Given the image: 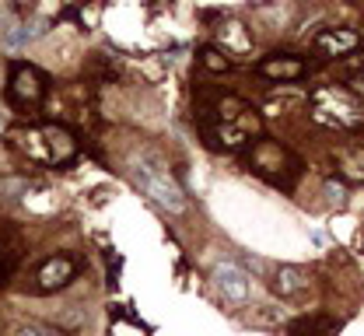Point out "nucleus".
Masks as SVG:
<instances>
[{
	"mask_svg": "<svg viewBox=\"0 0 364 336\" xmlns=\"http://www.w3.org/2000/svg\"><path fill=\"white\" fill-rule=\"evenodd\" d=\"M245 161H249V168H252L256 175H263L267 183L280 186V190H291V186L298 183V175H301V161L284 144L270 141V137L252 141L249 151H245Z\"/></svg>",
	"mask_w": 364,
	"mask_h": 336,
	"instance_id": "f257e3e1",
	"label": "nucleus"
},
{
	"mask_svg": "<svg viewBox=\"0 0 364 336\" xmlns=\"http://www.w3.org/2000/svg\"><path fill=\"white\" fill-rule=\"evenodd\" d=\"M130 179H134L136 186H140V193H144L147 200H154L161 210H168V214L189 210V196L182 193V186L154 158H136L134 165H130Z\"/></svg>",
	"mask_w": 364,
	"mask_h": 336,
	"instance_id": "f03ea898",
	"label": "nucleus"
},
{
	"mask_svg": "<svg viewBox=\"0 0 364 336\" xmlns=\"http://www.w3.org/2000/svg\"><path fill=\"white\" fill-rule=\"evenodd\" d=\"M11 144L18 147L21 154H28L32 161H39V165H63L74 154V137L63 126H53V123L18 130L11 137Z\"/></svg>",
	"mask_w": 364,
	"mask_h": 336,
	"instance_id": "7ed1b4c3",
	"label": "nucleus"
},
{
	"mask_svg": "<svg viewBox=\"0 0 364 336\" xmlns=\"http://www.w3.org/2000/svg\"><path fill=\"white\" fill-rule=\"evenodd\" d=\"M46 88H49V77L36 63L28 60H11L7 67V102L21 112H32L39 109L46 98Z\"/></svg>",
	"mask_w": 364,
	"mask_h": 336,
	"instance_id": "20e7f679",
	"label": "nucleus"
},
{
	"mask_svg": "<svg viewBox=\"0 0 364 336\" xmlns=\"http://www.w3.org/2000/svg\"><path fill=\"white\" fill-rule=\"evenodd\" d=\"M316 119L326 126L347 130L361 119V105L347 88H322V92H316Z\"/></svg>",
	"mask_w": 364,
	"mask_h": 336,
	"instance_id": "39448f33",
	"label": "nucleus"
},
{
	"mask_svg": "<svg viewBox=\"0 0 364 336\" xmlns=\"http://www.w3.org/2000/svg\"><path fill=\"white\" fill-rule=\"evenodd\" d=\"M210 281H214V288L221 291V294H225V301H231V305L249 301V291H252V284H249V273H245V270H238V263H228V259L214 263Z\"/></svg>",
	"mask_w": 364,
	"mask_h": 336,
	"instance_id": "423d86ee",
	"label": "nucleus"
},
{
	"mask_svg": "<svg viewBox=\"0 0 364 336\" xmlns=\"http://www.w3.org/2000/svg\"><path fill=\"white\" fill-rule=\"evenodd\" d=\"M256 74L267 81H277V85H287V81H298L309 74V60L291 56V53H277V56H267L263 63H256Z\"/></svg>",
	"mask_w": 364,
	"mask_h": 336,
	"instance_id": "0eeeda50",
	"label": "nucleus"
},
{
	"mask_svg": "<svg viewBox=\"0 0 364 336\" xmlns=\"http://www.w3.org/2000/svg\"><path fill=\"white\" fill-rule=\"evenodd\" d=\"M74 273H77V263H74L67 252H56V256H49L43 266H39L36 281H39V291L53 294V291L67 288V284L74 281Z\"/></svg>",
	"mask_w": 364,
	"mask_h": 336,
	"instance_id": "6e6552de",
	"label": "nucleus"
},
{
	"mask_svg": "<svg viewBox=\"0 0 364 336\" xmlns=\"http://www.w3.org/2000/svg\"><path fill=\"white\" fill-rule=\"evenodd\" d=\"M364 36L358 28H326V32H318L316 36V49L322 56H350L354 49H361Z\"/></svg>",
	"mask_w": 364,
	"mask_h": 336,
	"instance_id": "1a4fd4ad",
	"label": "nucleus"
},
{
	"mask_svg": "<svg viewBox=\"0 0 364 336\" xmlns=\"http://www.w3.org/2000/svg\"><path fill=\"white\" fill-rule=\"evenodd\" d=\"M270 288H273V294H280V298H294V294L312 291V281H309V273H305L301 266H277Z\"/></svg>",
	"mask_w": 364,
	"mask_h": 336,
	"instance_id": "9d476101",
	"label": "nucleus"
},
{
	"mask_svg": "<svg viewBox=\"0 0 364 336\" xmlns=\"http://www.w3.org/2000/svg\"><path fill=\"white\" fill-rule=\"evenodd\" d=\"M333 330H340V323L329 319V315H305V319H294L287 326L291 336H326V333H333Z\"/></svg>",
	"mask_w": 364,
	"mask_h": 336,
	"instance_id": "9b49d317",
	"label": "nucleus"
},
{
	"mask_svg": "<svg viewBox=\"0 0 364 336\" xmlns=\"http://www.w3.org/2000/svg\"><path fill=\"white\" fill-rule=\"evenodd\" d=\"M218 43H225L228 53H249V49H252V36H249L245 25H238V21H221Z\"/></svg>",
	"mask_w": 364,
	"mask_h": 336,
	"instance_id": "f8f14e48",
	"label": "nucleus"
},
{
	"mask_svg": "<svg viewBox=\"0 0 364 336\" xmlns=\"http://www.w3.org/2000/svg\"><path fill=\"white\" fill-rule=\"evenodd\" d=\"M200 63H203L210 74H228V70L235 67V60H231L228 53H221L218 46H203L200 49Z\"/></svg>",
	"mask_w": 364,
	"mask_h": 336,
	"instance_id": "ddd939ff",
	"label": "nucleus"
},
{
	"mask_svg": "<svg viewBox=\"0 0 364 336\" xmlns=\"http://www.w3.org/2000/svg\"><path fill=\"white\" fill-rule=\"evenodd\" d=\"M11 270H14V256H11V249L0 242V288L11 281Z\"/></svg>",
	"mask_w": 364,
	"mask_h": 336,
	"instance_id": "4468645a",
	"label": "nucleus"
},
{
	"mask_svg": "<svg viewBox=\"0 0 364 336\" xmlns=\"http://www.w3.org/2000/svg\"><path fill=\"white\" fill-rule=\"evenodd\" d=\"M326 196H329L333 207H340V203H343V186H340V183H326Z\"/></svg>",
	"mask_w": 364,
	"mask_h": 336,
	"instance_id": "2eb2a0df",
	"label": "nucleus"
},
{
	"mask_svg": "<svg viewBox=\"0 0 364 336\" xmlns=\"http://www.w3.org/2000/svg\"><path fill=\"white\" fill-rule=\"evenodd\" d=\"M14 336H60V333H53L46 326H21V330H14Z\"/></svg>",
	"mask_w": 364,
	"mask_h": 336,
	"instance_id": "dca6fc26",
	"label": "nucleus"
},
{
	"mask_svg": "<svg viewBox=\"0 0 364 336\" xmlns=\"http://www.w3.org/2000/svg\"><path fill=\"white\" fill-rule=\"evenodd\" d=\"M4 130H7V112L0 109V134H4Z\"/></svg>",
	"mask_w": 364,
	"mask_h": 336,
	"instance_id": "f3484780",
	"label": "nucleus"
}]
</instances>
